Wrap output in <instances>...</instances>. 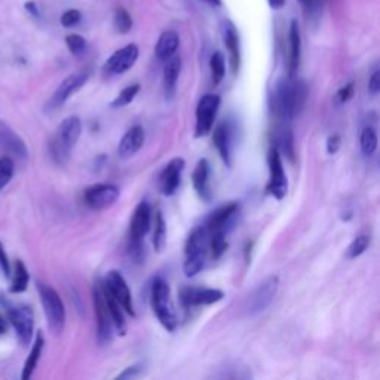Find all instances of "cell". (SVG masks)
Returning a JSON list of instances; mask_svg holds the SVG:
<instances>
[{
	"mask_svg": "<svg viewBox=\"0 0 380 380\" xmlns=\"http://www.w3.org/2000/svg\"><path fill=\"white\" fill-rule=\"evenodd\" d=\"M307 99V86L303 81L288 77L281 81L273 95V109L284 121H293L305 109Z\"/></svg>",
	"mask_w": 380,
	"mask_h": 380,
	"instance_id": "6da1fadb",
	"label": "cell"
},
{
	"mask_svg": "<svg viewBox=\"0 0 380 380\" xmlns=\"http://www.w3.org/2000/svg\"><path fill=\"white\" fill-rule=\"evenodd\" d=\"M82 134V122L77 116H68L60 123L55 136L49 141V153L51 157L58 165H64L68 162L72 150L81 138Z\"/></svg>",
	"mask_w": 380,
	"mask_h": 380,
	"instance_id": "7a4b0ae2",
	"label": "cell"
},
{
	"mask_svg": "<svg viewBox=\"0 0 380 380\" xmlns=\"http://www.w3.org/2000/svg\"><path fill=\"white\" fill-rule=\"evenodd\" d=\"M150 226H152V208L149 202L141 201L132 214L128 240V253L136 263L144 257V236L150 231Z\"/></svg>",
	"mask_w": 380,
	"mask_h": 380,
	"instance_id": "3957f363",
	"label": "cell"
},
{
	"mask_svg": "<svg viewBox=\"0 0 380 380\" xmlns=\"http://www.w3.org/2000/svg\"><path fill=\"white\" fill-rule=\"evenodd\" d=\"M210 235L204 226L197 227L184 246V263L183 270L186 277H195L204 268L207 254L210 251Z\"/></svg>",
	"mask_w": 380,
	"mask_h": 380,
	"instance_id": "277c9868",
	"label": "cell"
},
{
	"mask_svg": "<svg viewBox=\"0 0 380 380\" xmlns=\"http://www.w3.org/2000/svg\"><path fill=\"white\" fill-rule=\"evenodd\" d=\"M150 303L152 309L165 329L168 331H174L179 324L175 307L171 299V290L168 282L164 278H156L152 284V293H150Z\"/></svg>",
	"mask_w": 380,
	"mask_h": 380,
	"instance_id": "5b68a950",
	"label": "cell"
},
{
	"mask_svg": "<svg viewBox=\"0 0 380 380\" xmlns=\"http://www.w3.org/2000/svg\"><path fill=\"white\" fill-rule=\"evenodd\" d=\"M0 305L5 307L8 320L12 324L20 343L23 346H29L34 331L33 309L27 305H12L6 297H0Z\"/></svg>",
	"mask_w": 380,
	"mask_h": 380,
	"instance_id": "8992f818",
	"label": "cell"
},
{
	"mask_svg": "<svg viewBox=\"0 0 380 380\" xmlns=\"http://www.w3.org/2000/svg\"><path fill=\"white\" fill-rule=\"evenodd\" d=\"M38 291L49 330L54 334H60L66 325V307L63 300L54 288L43 282H38Z\"/></svg>",
	"mask_w": 380,
	"mask_h": 380,
	"instance_id": "52a82bcc",
	"label": "cell"
},
{
	"mask_svg": "<svg viewBox=\"0 0 380 380\" xmlns=\"http://www.w3.org/2000/svg\"><path fill=\"white\" fill-rule=\"evenodd\" d=\"M266 192L278 201L284 199L288 192L287 174L278 147H272L269 152V183Z\"/></svg>",
	"mask_w": 380,
	"mask_h": 380,
	"instance_id": "ba28073f",
	"label": "cell"
},
{
	"mask_svg": "<svg viewBox=\"0 0 380 380\" xmlns=\"http://www.w3.org/2000/svg\"><path fill=\"white\" fill-rule=\"evenodd\" d=\"M279 288L278 277H269L264 279L262 284H259L253 290V293L246 299V311L250 315H257L264 312L273 302Z\"/></svg>",
	"mask_w": 380,
	"mask_h": 380,
	"instance_id": "9c48e42d",
	"label": "cell"
},
{
	"mask_svg": "<svg viewBox=\"0 0 380 380\" xmlns=\"http://www.w3.org/2000/svg\"><path fill=\"white\" fill-rule=\"evenodd\" d=\"M220 107V97L216 94H207L202 97L197 107V125L195 136L205 137L214 127V121Z\"/></svg>",
	"mask_w": 380,
	"mask_h": 380,
	"instance_id": "30bf717a",
	"label": "cell"
},
{
	"mask_svg": "<svg viewBox=\"0 0 380 380\" xmlns=\"http://www.w3.org/2000/svg\"><path fill=\"white\" fill-rule=\"evenodd\" d=\"M92 297H94V307H95V316H97V330H99V340L103 344L110 343L113 335L112 334L113 321H112L107 303H105L100 279L97 281L92 287Z\"/></svg>",
	"mask_w": 380,
	"mask_h": 380,
	"instance_id": "8fae6325",
	"label": "cell"
},
{
	"mask_svg": "<svg viewBox=\"0 0 380 380\" xmlns=\"http://www.w3.org/2000/svg\"><path fill=\"white\" fill-rule=\"evenodd\" d=\"M119 188L110 183H99L90 186L84 193L85 204L94 211H103L112 207L119 198Z\"/></svg>",
	"mask_w": 380,
	"mask_h": 380,
	"instance_id": "7c38bea8",
	"label": "cell"
},
{
	"mask_svg": "<svg viewBox=\"0 0 380 380\" xmlns=\"http://www.w3.org/2000/svg\"><path fill=\"white\" fill-rule=\"evenodd\" d=\"M90 77H91V68L79 70V72L66 77L64 81L61 82V85L57 88L54 95L51 97L48 104L49 109H57L60 105H63L70 97H73L79 90H82Z\"/></svg>",
	"mask_w": 380,
	"mask_h": 380,
	"instance_id": "4fadbf2b",
	"label": "cell"
},
{
	"mask_svg": "<svg viewBox=\"0 0 380 380\" xmlns=\"http://www.w3.org/2000/svg\"><path fill=\"white\" fill-rule=\"evenodd\" d=\"M138 55H140V51H138V47L134 45V43L118 49L107 61H105L103 68L104 73L107 76L123 75L125 72H128L129 68L134 67V64L138 60Z\"/></svg>",
	"mask_w": 380,
	"mask_h": 380,
	"instance_id": "5bb4252c",
	"label": "cell"
},
{
	"mask_svg": "<svg viewBox=\"0 0 380 380\" xmlns=\"http://www.w3.org/2000/svg\"><path fill=\"white\" fill-rule=\"evenodd\" d=\"M103 286L107 288L112 296L118 300L119 305L125 312H128L131 316L136 315L134 311V303H132V296L129 287L127 284L125 278L122 277V273L118 270H110L107 275H105Z\"/></svg>",
	"mask_w": 380,
	"mask_h": 380,
	"instance_id": "9a60e30c",
	"label": "cell"
},
{
	"mask_svg": "<svg viewBox=\"0 0 380 380\" xmlns=\"http://www.w3.org/2000/svg\"><path fill=\"white\" fill-rule=\"evenodd\" d=\"M225 293L217 288H197L186 287L180 291V300L186 307L213 305L223 300Z\"/></svg>",
	"mask_w": 380,
	"mask_h": 380,
	"instance_id": "2e32d148",
	"label": "cell"
},
{
	"mask_svg": "<svg viewBox=\"0 0 380 380\" xmlns=\"http://www.w3.org/2000/svg\"><path fill=\"white\" fill-rule=\"evenodd\" d=\"M235 127L231 122H222L214 128L213 141L217 149L220 157L227 166H232V153H233V141H235Z\"/></svg>",
	"mask_w": 380,
	"mask_h": 380,
	"instance_id": "e0dca14e",
	"label": "cell"
},
{
	"mask_svg": "<svg viewBox=\"0 0 380 380\" xmlns=\"http://www.w3.org/2000/svg\"><path fill=\"white\" fill-rule=\"evenodd\" d=\"M184 166V159L175 157L164 168L161 177H159V188L165 197H173L179 190Z\"/></svg>",
	"mask_w": 380,
	"mask_h": 380,
	"instance_id": "ac0fdd59",
	"label": "cell"
},
{
	"mask_svg": "<svg viewBox=\"0 0 380 380\" xmlns=\"http://www.w3.org/2000/svg\"><path fill=\"white\" fill-rule=\"evenodd\" d=\"M238 213H240V204H236V202L220 207L207 218L204 227L207 229L208 233L218 232V231L227 233L229 227H231V225L233 223V218L236 217Z\"/></svg>",
	"mask_w": 380,
	"mask_h": 380,
	"instance_id": "d6986e66",
	"label": "cell"
},
{
	"mask_svg": "<svg viewBox=\"0 0 380 380\" xmlns=\"http://www.w3.org/2000/svg\"><path fill=\"white\" fill-rule=\"evenodd\" d=\"M0 152L6 156H14L20 161H27L29 150L24 140L6 127H0Z\"/></svg>",
	"mask_w": 380,
	"mask_h": 380,
	"instance_id": "ffe728a7",
	"label": "cell"
},
{
	"mask_svg": "<svg viewBox=\"0 0 380 380\" xmlns=\"http://www.w3.org/2000/svg\"><path fill=\"white\" fill-rule=\"evenodd\" d=\"M144 140H146V132L141 125H136L131 129H128L119 141V146H118L119 157L129 159L134 156L138 150L143 147Z\"/></svg>",
	"mask_w": 380,
	"mask_h": 380,
	"instance_id": "44dd1931",
	"label": "cell"
},
{
	"mask_svg": "<svg viewBox=\"0 0 380 380\" xmlns=\"http://www.w3.org/2000/svg\"><path fill=\"white\" fill-rule=\"evenodd\" d=\"M223 40H225V47L227 48V52H229L232 72L233 75H236L240 72V67H241V49H240V36H238L236 27L231 21L223 23Z\"/></svg>",
	"mask_w": 380,
	"mask_h": 380,
	"instance_id": "7402d4cb",
	"label": "cell"
},
{
	"mask_svg": "<svg viewBox=\"0 0 380 380\" xmlns=\"http://www.w3.org/2000/svg\"><path fill=\"white\" fill-rule=\"evenodd\" d=\"M193 188L201 199L210 201L211 199V188H210V164L207 159H201L198 162L195 171L192 175Z\"/></svg>",
	"mask_w": 380,
	"mask_h": 380,
	"instance_id": "603a6c76",
	"label": "cell"
},
{
	"mask_svg": "<svg viewBox=\"0 0 380 380\" xmlns=\"http://www.w3.org/2000/svg\"><path fill=\"white\" fill-rule=\"evenodd\" d=\"M300 52H302V38H300V30L297 21H291L290 27V60H288V73L290 77H294L299 63H300Z\"/></svg>",
	"mask_w": 380,
	"mask_h": 380,
	"instance_id": "cb8c5ba5",
	"label": "cell"
},
{
	"mask_svg": "<svg viewBox=\"0 0 380 380\" xmlns=\"http://www.w3.org/2000/svg\"><path fill=\"white\" fill-rule=\"evenodd\" d=\"M181 72V60L180 57L173 55L171 58L166 60V64L164 67V88L165 94L168 97H173L177 88V81L180 77Z\"/></svg>",
	"mask_w": 380,
	"mask_h": 380,
	"instance_id": "d4e9b609",
	"label": "cell"
},
{
	"mask_svg": "<svg viewBox=\"0 0 380 380\" xmlns=\"http://www.w3.org/2000/svg\"><path fill=\"white\" fill-rule=\"evenodd\" d=\"M43 346H45V338H43L42 333L36 334V339H34L33 346L30 349V353L27 359L24 362V368H23V373H21V379L23 380H29L31 379L34 370H36L40 357H42V352H43Z\"/></svg>",
	"mask_w": 380,
	"mask_h": 380,
	"instance_id": "484cf974",
	"label": "cell"
},
{
	"mask_svg": "<svg viewBox=\"0 0 380 380\" xmlns=\"http://www.w3.org/2000/svg\"><path fill=\"white\" fill-rule=\"evenodd\" d=\"M180 45V38L179 34L173 30H166L161 34V38L157 39L156 43V55L159 60L166 61L168 58H171L177 48Z\"/></svg>",
	"mask_w": 380,
	"mask_h": 380,
	"instance_id": "4316f807",
	"label": "cell"
},
{
	"mask_svg": "<svg viewBox=\"0 0 380 380\" xmlns=\"http://www.w3.org/2000/svg\"><path fill=\"white\" fill-rule=\"evenodd\" d=\"M101 287H103V294H104V299H105V303H107L113 325L116 327V330L119 331V334L123 335L127 333V322H125V316H123L122 306L119 305L118 300L112 296L110 291L103 286V282H101Z\"/></svg>",
	"mask_w": 380,
	"mask_h": 380,
	"instance_id": "83f0119b",
	"label": "cell"
},
{
	"mask_svg": "<svg viewBox=\"0 0 380 380\" xmlns=\"http://www.w3.org/2000/svg\"><path fill=\"white\" fill-rule=\"evenodd\" d=\"M29 281H30V275L27 268H25V264L21 260H16L15 269L12 273V284L10 287V293L12 294L24 293L29 287Z\"/></svg>",
	"mask_w": 380,
	"mask_h": 380,
	"instance_id": "f1b7e54d",
	"label": "cell"
},
{
	"mask_svg": "<svg viewBox=\"0 0 380 380\" xmlns=\"http://www.w3.org/2000/svg\"><path fill=\"white\" fill-rule=\"evenodd\" d=\"M166 245V223L161 211L155 216V231H153V246L157 253H161Z\"/></svg>",
	"mask_w": 380,
	"mask_h": 380,
	"instance_id": "f546056e",
	"label": "cell"
},
{
	"mask_svg": "<svg viewBox=\"0 0 380 380\" xmlns=\"http://www.w3.org/2000/svg\"><path fill=\"white\" fill-rule=\"evenodd\" d=\"M359 146L362 153L366 156H371L377 149V132L373 127H367L362 129L361 138H359Z\"/></svg>",
	"mask_w": 380,
	"mask_h": 380,
	"instance_id": "4dcf8cb0",
	"label": "cell"
},
{
	"mask_svg": "<svg viewBox=\"0 0 380 380\" xmlns=\"http://www.w3.org/2000/svg\"><path fill=\"white\" fill-rule=\"evenodd\" d=\"M210 67H211V77H213V84L218 85L223 81L226 75V61L225 55L222 52H214L213 57L210 60Z\"/></svg>",
	"mask_w": 380,
	"mask_h": 380,
	"instance_id": "1f68e13d",
	"label": "cell"
},
{
	"mask_svg": "<svg viewBox=\"0 0 380 380\" xmlns=\"http://www.w3.org/2000/svg\"><path fill=\"white\" fill-rule=\"evenodd\" d=\"M210 235V251L213 259L222 257V254L227 250V241H226V232H211Z\"/></svg>",
	"mask_w": 380,
	"mask_h": 380,
	"instance_id": "d6a6232c",
	"label": "cell"
},
{
	"mask_svg": "<svg viewBox=\"0 0 380 380\" xmlns=\"http://www.w3.org/2000/svg\"><path fill=\"white\" fill-rule=\"evenodd\" d=\"M140 90H141V86H140L138 84H134V85L127 86L125 90H122V91L119 92V95L116 97V99H114V100L112 101V107L119 109V107H125V105L131 104L132 101H134L136 97L138 95Z\"/></svg>",
	"mask_w": 380,
	"mask_h": 380,
	"instance_id": "836d02e7",
	"label": "cell"
},
{
	"mask_svg": "<svg viewBox=\"0 0 380 380\" xmlns=\"http://www.w3.org/2000/svg\"><path fill=\"white\" fill-rule=\"evenodd\" d=\"M15 173V164L11 156L0 157V190H3L11 183Z\"/></svg>",
	"mask_w": 380,
	"mask_h": 380,
	"instance_id": "e575fe53",
	"label": "cell"
},
{
	"mask_svg": "<svg viewBox=\"0 0 380 380\" xmlns=\"http://www.w3.org/2000/svg\"><path fill=\"white\" fill-rule=\"evenodd\" d=\"M370 245V236L368 235H359L352 241L348 249V259H357L364 253Z\"/></svg>",
	"mask_w": 380,
	"mask_h": 380,
	"instance_id": "d590c367",
	"label": "cell"
},
{
	"mask_svg": "<svg viewBox=\"0 0 380 380\" xmlns=\"http://www.w3.org/2000/svg\"><path fill=\"white\" fill-rule=\"evenodd\" d=\"M131 27H132L131 15L125 10H118L116 14H114V29H116L119 33L125 34L131 30Z\"/></svg>",
	"mask_w": 380,
	"mask_h": 380,
	"instance_id": "8d00e7d4",
	"label": "cell"
},
{
	"mask_svg": "<svg viewBox=\"0 0 380 380\" xmlns=\"http://www.w3.org/2000/svg\"><path fill=\"white\" fill-rule=\"evenodd\" d=\"M281 141V149L284 155L290 159V162H294V138H293V132L290 129H284L282 136L279 138Z\"/></svg>",
	"mask_w": 380,
	"mask_h": 380,
	"instance_id": "74e56055",
	"label": "cell"
},
{
	"mask_svg": "<svg viewBox=\"0 0 380 380\" xmlns=\"http://www.w3.org/2000/svg\"><path fill=\"white\" fill-rule=\"evenodd\" d=\"M66 45L73 55H82L86 51V40L79 34H68L66 38Z\"/></svg>",
	"mask_w": 380,
	"mask_h": 380,
	"instance_id": "f35d334b",
	"label": "cell"
},
{
	"mask_svg": "<svg viewBox=\"0 0 380 380\" xmlns=\"http://www.w3.org/2000/svg\"><path fill=\"white\" fill-rule=\"evenodd\" d=\"M82 15L79 11L76 10H68L66 11L63 15H61V24H63V27H75V25L81 21Z\"/></svg>",
	"mask_w": 380,
	"mask_h": 380,
	"instance_id": "ab89813d",
	"label": "cell"
},
{
	"mask_svg": "<svg viewBox=\"0 0 380 380\" xmlns=\"http://www.w3.org/2000/svg\"><path fill=\"white\" fill-rule=\"evenodd\" d=\"M353 92H355V85H353V82H349L346 86H343L342 90H339L338 95H335V97H338L339 104L348 103L353 97Z\"/></svg>",
	"mask_w": 380,
	"mask_h": 380,
	"instance_id": "60d3db41",
	"label": "cell"
},
{
	"mask_svg": "<svg viewBox=\"0 0 380 380\" xmlns=\"http://www.w3.org/2000/svg\"><path fill=\"white\" fill-rule=\"evenodd\" d=\"M0 270H2L3 277L6 278L11 277V264H10V260H8V255L5 253L2 242H0Z\"/></svg>",
	"mask_w": 380,
	"mask_h": 380,
	"instance_id": "b9f144b4",
	"label": "cell"
},
{
	"mask_svg": "<svg viewBox=\"0 0 380 380\" xmlns=\"http://www.w3.org/2000/svg\"><path fill=\"white\" fill-rule=\"evenodd\" d=\"M340 144H342V138L339 134L330 136L329 140H327V152H329V155H335L339 152Z\"/></svg>",
	"mask_w": 380,
	"mask_h": 380,
	"instance_id": "7bdbcfd3",
	"label": "cell"
},
{
	"mask_svg": "<svg viewBox=\"0 0 380 380\" xmlns=\"http://www.w3.org/2000/svg\"><path fill=\"white\" fill-rule=\"evenodd\" d=\"M368 91L371 95H377L380 91V70H375L368 81Z\"/></svg>",
	"mask_w": 380,
	"mask_h": 380,
	"instance_id": "ee69618b",
	"label": "cell"
},
{
	"mask_svg": "<svg viewBox=\"0 0 380 380\" xmlns=\"http://www.w3.org/2000/svg\"><path fill=\"white\" fill-rule=\"evenodd\" d=\"M140 373V366H132V367H128L123 373H121L118 376V379H128V377H136L137 375Z\"/></svg>",
	"mask_w": 380,
	"mask_h": 380,
	"instance_id": "f6af8a7d",
	"label": "cell"
},
{
	"mask_svg": "<svg viewBox=\"0 0 380 380\" xmlns=\"http://www.w3.org/2000/svg\"><path fill=\"white\" fill-rule=\"evenodd\" d=\"M25 10H27V11L34 16V18H38V16H39L38 5L34 3V2H27V3H25Z\"/></svg>",
	"mask_w": 380,
	"mask_h": 380,
	"instance_id": "bcb514c9",
	"label": "cell"
},
{
	"mask_svg": "<svg viewBox=\"0 0 380 380\" xmlns=\"http://www.w3.org/2000/svg\"><path fill=\"white\" fill-rule=\"evenodd\" d=\"M268 2H269L272 10H281V8L284 6L286 0H268Z\"/></svg>",
	"mask_w": 380,
	"mask_h": 380,
	"instance_id": "7dc6e473",
	"label": "cell"
},
{
	"mask_svg": "<svg viewBox=\"0 0 380 380\" xmlns=\"http://www.w3.org/2000/svg\"><path fill=\"white\" fill-rule=\"evenodd\" d=\"M8 330V325H6V321H5V318L0 315V335L5 334Z\"/></svg>",
	"mask_w": 380,
	"mask_h": 380,
	"instance_id": "c3c4849f",
	"label": "cell"
},
{
	"mask_svg": "<svg viewBox=\"0 0 380 380\" xmlns=\"http://www.w3.org/2000/svg\"><path fill=\"white\" fill-rule=\"evenodd\" d=\"M205 2L211 3L213 6H220V5H222V0H205Z\"/></svg>",
	"mask_w": 380,
	"mask_h": 380,
	"instance_id": "681fc988",
	"label": "cell"
},
{
	"mask_svg": "<svg viewBox=\"0 0 380 380\" xmlns=\"http://www.w3.org/2000/svg\"><path fill=\"white\" fill-rule=\"evenodd\" d=\"M300 2L305 3V5H311V3H314V2H315V0H300Z\"/></svg>",
	"mask_w": 380,
	"mask_h": 380,
	"instance_id": "f907efd6",
	"label": "cell"
}]
</instances>
